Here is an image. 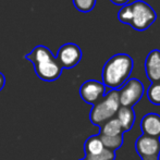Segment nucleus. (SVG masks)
<instances>
[{
  "mask_svg": "<svg viewBox=\"0 0 160 160\" xmlns=\"http://www.w3.org/2000/svg\"><path fill=\"white\" fill-rule=\"evenodd\" d=\"M25 59L32 62L36 75L45 82H53L58 80L62 73L61 65L50 49L46 46H36L28 55L25 56Z\"/></svg>",
  "mask_w": 160,
  "mask_h": 160,
  "instance_id": "1",
  "label": "nucleus"
},
{
  "mask_svg": "<svg viewBox=\"0 0 160 160\" xmlns=\"http://www.w3.org/2000/svg\"><path fill=\"white\" fill-rule=\"evenodd\" d=\"M133 70V59L127 53H118L103 65L102 84L110 89H118L130 78Z\"/></svg>",
  "mask_w": 160,
  "mask_h": 160,
  "instance_id": "2",
  "label": "nucleus"
},
{
  "mask_svg": "<svg viewBox=\"0 0 160 160\" xmlns=\"http://www.w3.org/2000/svg\"><path fill=\"white\" fill-rule=\"evenodd\" d=\"M120 108L118 89L108 92L98 102L93 105L89 113V120L94 125L100 128L110 119L114 118Z\"/></svg>",
  "mask_w": 160,
  "mask_h": 160,
  "instance_id": "3",
  "label": "nucleus"
},
{
  "mask_svg": "<svg viewBox=\"0 0 160 160\" xmlns=\"http://www.w3.org/2000/svg\"><path fill=\"white\" fill-rule=\"evenodd\" d=\"M131 4L133 9V18L130 25L134 30L142 32L154 24L157 19V13L149 4L142 0H137Z\"/></svg>",
  "mask_w": 160,
  "mask_h": 160,
  "instance_id": "4",
  "label": "nucleus"
},
{
  "mask_svg": "<svg viewBox=\"0 0 160 160\" xmlns=\"http://www.w3.org/2000/svg\"><path fill=\"white\" fill-rule=\"evenodd\" d=\"M119 92V101L122 107H133L136 105L144 94V85L137 78H130L128 80Z\"/></svg>",
  "mask_w": 160,
  "mask_h": 160,
  "instance_id": "5",
  "label": "nucleus"
},
{
  "mask_svg": "<svg viewBox=\"0 0 160 160\" xmlns=\"http://www.w3.org/2000/svg\"><path fill=\"white\" fill-rule=\"evenodd\" d=\"M135 149L142 160H159L160 139L143 134L135 142Z\"/></svg>",
  "mask_w": 160,
  "mask_h": 160,
  "instance_id": "6",
  "label": "nucleus"
},
{
  "mask_svg": "<svg viewBox=\"0 0 160 160\" xmlns=\"http://www.w3.org/2000/svg\"><path fill=\"white\" fill-rule=\"evenodd\" d=\"M56 59L62 69H72L82 59V50L76 44L68 42L59 48Z\"/></svg>",
  "mask_w": 160,
  "mask_h": 160,
  "instance_id": "7",
  "label": "nucleus"
},
{
  "mask_svg": "<svg viewBox=\"0 0 160 160\" xmlns=\"http://www.w3.org/2000/svg\"><path fill=\"white\" fill-rule=\"evenodd\" d=\"M106 93V87L101 82L96 80H88L80 87V96L85 102L95 105L98 102Z\"/></svg>",
  "mask_w": 160,
  "mask_h": 160,
  "instance_id": "8",
  "label": "nucleus"
},
{
  "mask_svg": "<svg viewBox=\"0 0 160 160\" xmlns=\"http://www.w3.org/2000/svg\"><path fill=\"white\" fill-rule=\"evenodd\" d=\"M146 75L152 83L160 82V50L154 49L145 60Z\"/></svg>",
  "mask_w": 160,
  "mask_h": 160,
  "instance_id": "9",
  "label": "nucleus"
},
{
  "mask_svg": "<svg viewBox=\"0 0 160 160\" xmlns=\"http://www.w3.org/2000/svg\"><path fill=\"white\" fill-rule=\"evenodd\" d=\"M141 128L144 135L160 137V116L154 112L147 113L142 118Z\"/></svg>",
  "mask_w": 160,
  "mask_h": 160,
  "instance_id": "10",
  "label": "nucleus"
},
{
  "mask_svg": "<svg viewBox=\"0 0 160 160\" xmlns=\"http://www.w3.org/2000/svg\"><path fill=\"white\" fill-rule=\"evenodd\" d=\"M116 118L120 122L121 127L123 128V132H128L132 128L135 121V112L132 107H122L120 106L118 112L116 114Z\"/></svg>",
  "mask_w": 160,
  "mask_h": 160,
  "instance_id": "11",
  "label": "nucleus"
},
{
  "mask_svg": "<svg viewBox=\"0 0 160 160\" xmlns=\"http://www.w3.org/2000/svg\"><path fill=\"white\" fill-rule=\"evenodd\" d=\"M105 149L99 135H94L86 139L84 144L85 156H96Z\"/></svg>",
  "mask_w": 160,
  "mask_h": 160,
  "instance_id": "12",
  "label": "nucleus"
},
{
  "mask_svg": "<svg viewBox=\"0 0 160 160\" xmlns=\"http://www.w3.org/2000/svg\"><path fill=\"white\" fill-rule=\"evenodd\" d=\"M99 134L106 135V136H116V135L123 134V128L118 119L114 117V118L110 119L109 121H107L103 125H101Z\"/></svg>",
  "mask_w": 160,
  "mask_h": 160,
  "instance_id": "13",
  "label": "nucleus"
},
{
  "mask_svg": "<svg viewBox=\"0 0 160 160\" xmlns=\"http://www.w3.org/2000/svg\"><path fill=\"white\" fill-rule=\"evenodd\" d=\"M99 137H100L101 143H102L103 147L106 149L114 150L116 152L123 144V134L116 135V136H106V135L99 134Z\"/></svg>",
  "mask_w": 160,
  "mask_h": 160,
  "instance_id": "14",
  "label": "nucleus"
},
{
  "mask_svg": "<svg viewBox=\"0 0 160 160\" xmlns=\"http://www.w3.org/2000/svg\"><path fill=\"white\" fill-rule=\"evenodd\" d=\"M147 97L152 105L160 106V82L152 83L147 89Z\"/></svg>",
  "mask_w": 160,
  "mask_h": 160,
  "instance_id": "15",
  "label": "nucleus"
},
{
  "mask_svg": "<svg viewBox=\"0 0 160 160\" xmlns=\"http://www.w3.org/2000/svg\"><path fill=\"white\" fill-rule=\"evenodd\" d=\"M133 18V9L132 4H125L122 6V8L120 9L118 13V19L120 22H122L123 24H128L130 25L131 21Z\"/></svg>",
  "mask_w": 160,
  "mask_h": 160,
  "instance_id": "16",
  "label": "nucleus"
},
{
  "mask_svg": "<svg viewBox=\"0 0 160 160\" xmlns=\"http://www.w3.org/2000/svg\"><path fill=\"white\" fill-rule=\"evenodd\" d=\"M73 4L81 12H89L96 6L97 0H72Z\"/></svg>",
  "mask_w": 160,
  "mask_h": 160,
  "instance_id": "17",
  "label": "nucleus"
},
{
  "mask_svg": "<svg viewBox=\"0 0 160 160\" xmlns=\"http://www.w3.org/2000/svg\"><path fill=\"white\" fill-rule=\"evenodd\" d=\"M85 160H114L116 159V152L110 149H103L100 154L96 156H85Z\"/></svg>",
  "mask_w": 160,
  "mask_h": 160,
  "instance_id": "18",
  "label": "nucleus"
},
{
  "mask_svg": "<svg viewBox=\"0 0 160 160\" xmlns=\"http://www.w3.org/2000/svg\"><path fill=\"white\" fill-rule=\"evenodd\" d=\"M112 3L117 4V6H125V4L128 3L130 0H110Z\"/></svg>",
  "mask_w": 160,
  "mask_h": 160,
  "instance_id": "19",
  "label": "nucleus"
},
{
  "mask_svg": "<svg viewBox=\"0 0 160 160\" xmlns=\"http://www.w3.org/2000/svg\"><path fill=\"white\" fill-rule=\"evenodd\" d=\"M4 85H6V78H4L3 74L0 72V92L2 91V88L4 87Z\"/></svg>",
  "mask_w": 160,
  "mask_h": 160,
  "instance_id": "20",
  "label": "nucleus"
},
{
  "mask_svg": "<svg viewBox=\"0 0 160 160\" xmlns=\"http://www.w3.org/2000/svg\"><path fill=\"white\" fill-rule=\"evenodd\" d=\"M81 160H85V159H81Z\"/></svg>",
  "mask_w": 160,
  "mask_h": 160,
  "instance_id": "21",
  "label": "nucleus"
}]
</instances>
